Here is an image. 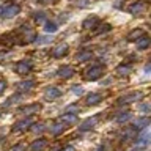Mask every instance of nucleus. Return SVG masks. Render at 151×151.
<instances>
[{"label": "nucleus", "mask_w": 151, "mask_h": 151, "mask_svg": "<svg viewBox=\"0 0 151 151\" xmlns=\"http://www.w3.org/2000/svg\"><path fill=\"white\" fill-rule=\"evenodd\" d=\"M9 151H25V146H24L22 143H17V145H14Z\"/></svg>", "instance_id": "31"}, {"label": "nucleus", "mask_w": 151, "mask_h": 151, "mask_svg": "<svg viewBox=\"0 0 151 151\" xmlns=\"http://www.w3.org/2000/svg\"><path fill=\"white\" fill-rule=\"evenodd\" d=\"M76 5H77L79 8L88 6V5H90V0H76Z\"/></svg>", "instance_id": "27"}, {"label": "nucleus", "mask_w": 151, "mask_h": 151, "mask_svg": "<svg viewBox=\"0 0 151 151\" xmlns=\"http://www.w3.org/2000/svg\"><path fill=\"white\" fill-rule=\"evenodd\" d=\"M41 110V106L40 104H30V106H25L21 109V113L24 115H33V113H38Z\"/></svg>", "instance_id": "9"}, {"label": "nucleus", "mask_w": 151, "mask_h": 151, "mask_svg": "<svg viewBox=\"0 0 151 151\" xmlns=\"http://www.w3.org/2000/svg\"><path fill=\"white\" fill-rule=\"evenodd\" d=\"M14 71H16L19 76H27L32 71V63H30V61H27V60H22V61H19V63H16Z\"/></svg>", "instance_id": "2"}, {"label": "nucleus", "mask_w": 151, "mask_h": 151, "mask_svg": "<svg viewBox=\"0 0 151 151\" xmlns=\"http://www.w3.org/2000/svg\"><path fill=\"white\" fill-rule=\"evenodd\" d=\"M60 151H76V150H74V146H71V145H68V146H65V148H61Z\"/></svg>", "instance_id": "35"}, {"label": "nucleus", "mask_w": 151, "mask_h": 151, "mask_svg": "<svg viewBox=\"0 0 151 151\" xmlns=\"http://www.w3.org/2000/svg\"><path fill=\"white\" fill-rule=\"evenodd\" d=\"M71 112L77 113L79 112V107L77 106H68V107H66V110H65V113H71Z\"/></svg>", "instance_id": "30"}, {"label": "nucleus", "mask_w": 151, "mask_h": 151, "mask_svg": "<svg viewBox=\"0 0 151 151\" xmlns=\"http://www.w3.org/2000/svg\"><path fill=\"white\" fill-rule=\"evenodd\" d=\"M61 94V91L57 87H47L46 88V96L47 98H50V99H54V98H58Z\"/></svg>", "instance_id": "17"}, {"label": "nucleus", "mask_w": 151, "mask_h": 151, "mask_svg": "<svg viewBox=\"0 0 151 151\" xmlns=\"http://www.w3.org/2000/svg\"><path fill=\"white\" fill-rule=\"evenodd\" d=\"M66 52H68V44H66V42H61V44H58V46L54 47L52 55H54L55 58H60V57L66 55Z\"/></svg>", "instance_id": "6"}, {"label": "nucleus", "mask_w": 151, "mask_h": 151, "mask_svg": "<svg viewBox=\"0 0 151 151\" xmlns=\"http://www.w3.org/2000/svg\"><path fill=\"white\" fill-rule=\"evenodd\" d=\"M85 102H87V106H96V104L101 102V94L98 93H90L87 99H85Z\"/></svg>", "instance_id": "11"}, {"label": "nucleus", "mask_w": 151, "mask_h": 151, "mask_svg": "<svg viewBox=\"0 0 151 151\" xmlns=\"http://www.w3.org/2000/svg\"><path fill=\"white\" fill-rule=\"evenodd\" d=\"M33 124L32 123V120H22V121H17L16 123V126H14V131L16 132H19V131H25V129H28Z\"/></svg>", "instance_id": "13"}, {"label": "nucleus", "mask_w": 151, "mask_h": 151, "mask_svg": "<svg viewBox=\"0 0 151 151\" xmlns=\"http://www.w3.org/2000/svg\"><path fill=\"white\" fill-rule=\"evenodd\" d=\"M65 124H61V123H55V124H52L50 126V132H52V134H54V135H58L60 134V132H63L65 131Z\"/></svg>", "instance_id": "21"}, {"label": "nucleus", "mask_w": 151, "mask_h": 151, "mask_svg": "<svg viewBox=\"0 0 151 151\" xmlns=\"http://www.w3.org/2000/svg\"><path fill=\"white\" fill-rule=\"evenodd\" d=\"M143 98V93L142 91H134V93H129L126 96H123L120 99V102H134V101H140Z\"/></svg>", "instance_id": "5"}, {"label": "nucleus", "mask_w": 151, "mask_h": 151, "mask_svg": "<svg viewBox=\"0 0 151 151\" xmlns=\"http://www.w3.org/2000/svg\"><path fill=\"white\" fill-rule=\"evenodd\" d=\"M148 124H150V118L148 116L139 118V120L135 121V124H134V129H143V127H146Z\"/></svg>", "instance_id": "19"}, {"label": "nucleus", "mask_w": 151, "mask_h": 151, "mask_svg": "<svg viewBox=\"0 0 151 151\" xmlns=\"http://www.w3.org/2000/svg\"><path fill=\"white\" fill-rule=\"evenodd\" d=\"M19 11H21L19 5H8V6H3L2 9H0V16L9 19V17H14Z\"/></svg>", "instance_id": "1"}, {"label": "nucleus", "mask_w": 151, "mask_h": 151, "mask_svg": "<svg viewBox=\"0 0 151 151\" xmlns=\"http://www.w3.org/2000/svg\"><path fill=\"white\" fill-rule=\"evenodd\" d=\"M131 73H132V66H129V65H120L116 68V74L118 76H127Z\"/></svg>", "instance_id": "18"}, {"label": "nucleus", "mask_w": 151, "mask_h": 151, "mask_svg": "<svg viewBox=\"0 0 151 151\" xmlns=\"http://www.w3.org/2000/svg\"><path fill=\"white\" fill-rule=\"evenodd\" d=\"M35 19H36V22H40V24H46V16L42 13L35 14Z\"/></svg>", "instance_id": "28"}, {"label": "nucleus", "mask_w": 151, "mask_h": 151, "mask_svg": "<svg viewBox=\"0 0 151 151\" xmlns=\"http://www.w3.org/2000/svg\"><path fill=\"white\" fill-rule=\"evenodd\" d=\"M148 46H150V38L146 36V35H143L142 38H139V40H137V49H139V50H143V49H146Z\"/></svg>", "instance_id": "16"}, {"label": "nucleus", "mask_w": 151, "mask_h": 151, "mask_svg": "<svg viewBox=\"0 0 151 151\" xmlns=\"http://www.w3.org/2000/svg\"><path fill=\"white\" fill-rule=\"evenodd\" d=\"M5 87H6V82H5V80H0V93L5 91Z\"/></svg>", "instance_id": "34"}, {"label": "nucleus", "mask_w": 151, "mask_h": 151, "mask_svg": "<svg viewBox=\"0 0 151 151\" xmlns=\"http://www.w3.org/2000/svg\"><path fill=\"white\" fill-rule=\"evenodd\" d=\"M60 121L63 123V124H71V123L77 121V115H76V113H63V115L60 116Z\"/></svg>", "instance_id": "12"}, {"label": "nucleus", "mask_w": 151, "mask_h": 151, "mask_svg": "<svg viewBox=\"0 0 151 151\" xmlns=\"http://www.w3.org/2000/svg\"><path fill=\"white\" fill-rule=\"evenodd\" d=\"M38 44H44V42H49L50 41V38H46V36H40V38H36L35 40Z\"/></svg>", "instance_id": "32"}, {"label": "nucleus", "mask_w": 151, "mask_h": 151, "mask_svg": "<svg viewBox=\"0 0 151 151\" xmlns=\"http://www.w3.org/2000/svg\"><path fill=\"white\" fill-rule=\"evenodd\" d=\"M17 87H19V90H30V88L35 87V82H33V80H24V82H21L17 85Z\"/></svg>", "instance_id": "22"}, {"label": "nucleus", "mask_w": 151, "mask_h": 151, "mask_svg": "<svg viewBox=\"0 0 151 151\" xmlns=\"http://www.w3.org/2000/svg\"><path fill=\"white\" fill-rule=\"evenodd\" d=\"M116 120H118V123H124V121H127V120H131V113H129V112H124L123 115L118 116Z\"/></svg>", "instance_id": "26"}, {"label": "nucleus", "mask_w": 151, "mask_h": 151, "mask_svg": "<svg viewBox=\"0 0 151 151\" xmlns=\"http://www.w3.org/2000/svg\"><path fill=\"white\" fill-rule=\"evenodd\" d=\"M99 24V17H96V16H90L88 19H85L83 21V28H93L94 25H98Z\"/></svg>", "instance_id": "15"}, {"label": "nucleus", "mask_w": 151, "mask_h": 151, "mask_svg": "<svg viewBox=\"0 0 151 151\" xmlns=\"http://www.w3.org/2000/svg\"><path fill=\"white\" fill-rule=\"evenodd\" d=\"M98 121H99V116H91V118H88V120H85L82 124H80V129H82V131L93 129V127L98 124Z\"/></svg>", "instance_id": "8"}, {"label": "nucleus", "mask_w": 151, "mask_h": 151, "mask_svg": "<svg viewBox=\"0 0 151 151\" xmlns=\"http://www.w3.org/2000/svg\"><path fill=\"white\" fill-rule=\"evenodd\" d=\"M46 32H49V33H54V32H57V24H54V22H46Z\"/></svg>", "instance_id": "25"}, {"label": "nucleus", "mask_w": 151, "mask_h": 151, "mask_svg": "<svg viewBox=\"0 0 151 151\" xmlns=\"http://www.w3.org/2000/svg\"><path fill=\"white\" fill-rule=\"evenodd\" d=\"M32 131L35 132V134L42 132V131H44V124H42V123H33V124H32Z\"/></svg>", "instance_id": "23"}, {"label": "nucleus", "mask_w": 151, "mask_h": 151, "mask_svg": "<svg viewBox=\"0 0 151 151\" xmlns=\"http://www.w3.org/2000/svg\"><path fill=\"white\" fill-rule=\"evenodd\" d=\"M139 109H140L142 112H148L150 110V106H148V104H142V106H139Z\"/></svg>", "instance_id": "33"}, {"label": "nucleus", "mask_w": 151, "mask_h": 151, "mask_svg": "<svg viewBox=\"0 0 151 151\" xmlns=\"http://www.w3.org/2000/svg\"><path fill=\"white\" fill-rule=\"evenodd\" d=\"M102 76V68L101 66H93L91 69L87 71V74H85V79L87 80H96Z\"/></svg>", "instance_id": "4"}, {"label": "nucleus", "mask_w": 151, "mask_h": 151, "mask_svg": "<svg viewBox=\"0 0 151 151\" xmlns=\"http://www.w3.org/2000/svg\"><path fill=\"white\" fill-rule=\"evenodd\" d=\"M145 33L142 28H134L132 32H129V35H127V41H135V40H139V38H142Z\"/></svg>", "instance_id": "14"}, {"label": "nucleus", "mask_w": 151, "mask_h": 151, "mask_svg": "<svg viewBox=\"0 0 151 151\" xmlns=\"http://www.w3.org/2000/svg\"><path fill=\"white\" fill-rule=\"evenodd\" d=\"M98 25H99V24H98ZM110 25H109V24H102V27L101 25H99L98 28H96V30H94V33H106V32H109V30H110Z\"/></svg>", "instance_id": "24"}, {"label": "nucleus", "mask_w": 151, "mask_h": 151, "mask_svg": "<svg viewBox=\"0 0 151 151\" xmlns=\"http://www.w3.org/2000/svg\"><path fill=\"white\" fill-rule=\"evenodd\" d=\"M145 9H146V3L143 2V0H139V2H134L129 6V13L137 16V14H143Z\"/></svg>", "instance_id": "3"}, {"label": "nucleus", "mask_w": 151, "mask_h": 151, "mask_svg": "<svg viewBox=\"0 0 151 151\" xmlns=\"http://www.w3.org/2000/svg\"><path fill=\"white\" fill-rule=\"evenodd\" d=\"M90 57H91V52H90V50H82V52H79V54L76 55V61L82 63V61H87Z\"/></svg>", "instance_id": "20"}, {"label": "nucleus", "mask_w": 151, "mask_h": 151, "mask_svg": "<svg viewBox=\"0 0 151 151\" xmlns=\"http://www.w3.org/2000/svg\"><path fill=\"white\" fill-rule=\"evenodd\" d=\"M73 93L74 94H77V96H80V94H83V90H82V87H80V85H77V87H73Z\"/></svg>", "instance_id": "29"}, {"label": "nucleus", "mask_w": 151, "mask_h": 151, "mask_svg": "<svg viewBox=\"0 0 151 151\" xmlns=\"http://www.w3.org/2000/svg\"><path fill=\"white\" fill-rule=\"evenodd\" d=\"M47 146V142L44 139H38L30 145V151H42Z\"/></svg>", "instance_id": "10"}, {"label": "nucleus", "mask_w": 151, "mask_h": 151, "mask_svg": "<svg viewBox=\"0 0 151 151\" xmlns=\"http://www.w3.org/2000/svg\"><path fill=\"white\" fill-rule=\"evenodd\" d=\"M57 76L61 79H69L74 76V69L71 68V66H61V68L57 71Z\"/></svg>", "instance_id": "7"}]
</instances>
